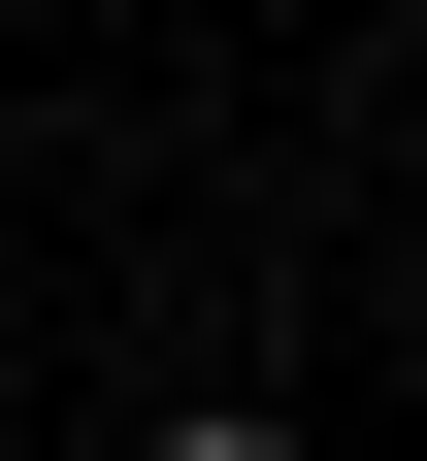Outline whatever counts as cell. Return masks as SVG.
<instances>
[{"label":"cell","instance_id":"6da1fadb","mask_svg":"<svg viewBox=\"0 0 427 461\" xmlns=\"http://www.w3.org/2000/svg\"><path fill=\"white\" fill-rule=\"evenodd\" d=\"M132 461H296V429H263V395H198V429H132Z\"/></svg>","mask_w":427,"mask_h":461}]
</instances>
